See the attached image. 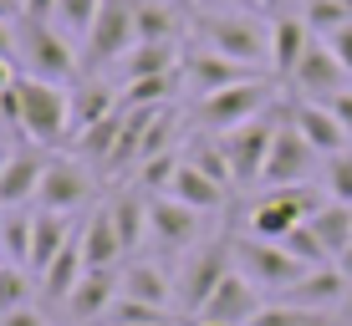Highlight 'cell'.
Here are the masks:
<instances>
[{"instance_id":"obj_38","label":"cell","mask_w":352,"mask_h":326,"mask_svg":"<svg viewBox=\"0 0 352 326\" xmlns=\"http://www.w3.org/2000/svg\"><path fill=\"white\" fill-rule=\"evenodd\" d=\"M322 189H327V199L332 204H347L352 209V148L347 153H337V159H322Z\"/></svg>"},{"instance_id":"obj_44","label":"cell","mask_w":352,"mask_h":326,"mask_svg":"<svg viewBox=\"0 0 352 326\" xmlns=\"http://www.w3.org/2000/svg\"><path fill=\"white\" fill-rule=\"evenodd\" d=\"M0 326H46V316L31 311V306H21V311H10V316H0Z\"/></svg>"},{"instance_id":"obj_35","label":"cell","mask_w":352,"mask_h":326,"mask_svg":"<svg viewBox=\"0 0 352 326\" xmlns=\"http://www.w3.org/2000/svg\"><path fill=\"white\" fill-rule=\"evenodd\" d=\"M276 245H281L286 255H296L307 270H317V265H332V255H327V245L317 240V229H311V224H296L286 240H276Z\"/></svg>"},{"instance_id":"obj_16","label":"cell","mask_w":352,"mask_h":326,"mask_svg":"<svg viewBox=\"0 0 352 326\" xmlns=\"http://www.w3.org/2000/svg\"><path fill=\"white\" fill-rule=\"evenodd\" d=\"M347 286H352V281L342 275V265L332 260V265L307 270L281 301H286V306H307V311H332V306H342V301H347Z\"/></svg>"},{"instance_id":"obj_54","label":"cell","mask_w":352,"mask_h":326,"mask_svg":"<svg viewBox=\"0 0 352 326\" xmlns=\"http://www.w3.org/2000/svg\"><path fill=\"white\" fill-rule=\"evenodd\" d=\"M0 163H6V153H0Z\"/></svg>"},{"instance_id":"obj_50","label":"cell","mask_w":352,"mask_h":326,"mask_svg":"<svg viewBox=\"0 0 352 326\" xmlns=\"http://www.w3.org/2000/svg\"><path fill=\"white\" fill-rule=\"evenodd\" d=\"M337 265H342V275H347V281H352V245L342 250V255H337Z\"/></svg>"},{"instance_id":"obj_10","label":"cell","mask_w":352,"mask_h":326,"mask_svg":"<svg viewBox=\"0 0 352 326\" xmlns=\"http://www.w3.org/2000/svg\"><path fill=\"white\" fill-rule=\"evenodd\" d=\"M265 311V296L256 281H245L240 270H230L220 281V291L210 296V306L199 311V321H214V326H250Z\"/></svg>"},{"instance_id":"obj_46","label":"cell","mask_w":352,"mask_h":326,"mask_svg":"<svg viewBox=\"0 0 352 326\" xmlns=\"http://www.w3.org/2000/svg\"><path fill=\"white\" fill-rule=\"evenodd\" d=\"M0 56H6V62L16 56V26H10L6 16H0Z\"/></svg>"},{"instance_id":"obj_24","label":"cell","mask_w":352,"mask_h":326,"mask_svg":"<svg viewBox=\"0 0 352 326\" xmlns=\"http://www.w3.org/2000/svg\"><path fill=\"white\" fill-rule=\"evenodd\" d=\"M168 194L184 204V209H194V214H210V209H220V204H225V189L214 184V178H204L194 163H179V174H174V184H168Z\"/></svg>"},{"instance_id":"obj_12","label":"cell","mask_w":352,"mask_h":326,"mask_svg":"<svg viewBox=\"0 0 352 326\" xmlns=\"http://www.w3.org/2000/svg\"><path fill=\"white\" fill-rule=\"evenodd\" d=\"M291 82H296L301 102H332L337 92H347V67L332 56L327 41H311V51L301 56V67H296Z\"/></svg>"},{"instance_id":"obj_25","label":"cell","mask_w":352,"mask_h":326,"mask_svg":"<svg viewBox=\"0 0 352 326\" xmlns=\"http://www.w3.org/2000/svg\"><path fill=\"white\" fill-rule=\"evenodd\" d=\"M77 235V229L67 224V214H52V209H41L36 214V235H31V270H46L56 255L67 250V240Z\"/></svg>"},{"instance_id":"obj_1","label":"cell","mask_w":352,"mask_h":326,"mask_svg":"<svg viewBox=\"0 0 352 326\" xmlns=\"http://www.w3.org/2000/svg\"><path fill=\"white\" fill-rule=\"evenodd\" d=\"M16 132L31 138L36 148H56L62 138H72V87L62 82H41V77H16Z\"/></svg>"},{"instance_id":"obj_30","label":"cell","mask_w":352,"mask_h":326,"mask_svg":"<svg viewBox=\"0 0 352 326\" xmlns=\"http://www.w3.org/2000/svg\"><path fill=\"white\" fill-rule=\"evenodd\" d=\"M311 229H317V240L327 245V255L337 260L352 245V209H347V204H327L317 220H311Z\"/></svg>"},{"instance_id":"obj_13","label":"cell","mask_w":352,"mask_h":326,"mask_svg":"<svg viewBox=\"0 0 352 326\" xmlns=\"http://www.w3.org/2000/svg\"><path fill=\"white\" fill-rule=\"evenodd\" d=\"M118 296H123L118 270H87V275H82V286H77V291H72V301H67L72 326H102Z\"/></svg>"},{"instance_id":"obj_21","label":"cell","mask_w":352,"mask_h":326,"mask_svg":"<svg viewBox=\"0 0 352 326\" xmlns=\"http://www.w3.org/2000/svg\"><path fill=\"white\" fill-rule=\"evenodd\" d=\"M250 77H256V67H240V62H230V56H214V51H194L189 56V82H194L199 97L240 87V82H250Z\"/></svg>"},{"instance_id":"obj_39","label":"cell","mask_w":352,"mask_h":326,"mask_svg":"<svg viewBox=\"0 0 352 326\" xmlns=\"http://www.w3.org/2000/svg\"><path fill=\"white\" fill-rule=\"evenodd\" d=\"M179 163H184L179 153H153V159H143V163H138V189H148V194H168Z\"/></svg>"},{"instance_id":"obj_51","label":"cell","mask_w":352,"mask_h":326,"mask_svg":"<svg viewBox=\"0 0 352 326\" xmlns=\"http://www.w3.org/2000/svg\"><path fill=\"white\" fill-rule=\"evenodd\" d=\"M16 10H21V0H0V16H6V21L16 16Z\"/></svg>"},{"instance_id":"obj_8","label":"cell","mask_w":352,"mask_h":326,"mask_svg":"<svg viewBox=\"0 0 352 326\" xmlns=\"http://www.w3.org/2000/svg\"><path fill=\"white\" fill-rule=\"evenodd\" d=\"M235 270V245L220 235L214 245L194 250V255H184V275H179V301H184V311H194L199 316L204 306H210V296L220 291V281Z\"/></svg>"},{"instance_id":"obj_37","label":"cell","mask_w":352,"mask_h":326,"mask_svg":"<svg viewBox=\"0 0 352 326\" xmlns=\"http://www.w3.org/2000/svg\"><path fill=\"white\" fill-rule=\"evenodd\" d=\"M102 326H174V321H168V311H159V306H143V301L118 296Z\"/></svg>"},{"instance_id":"obj_17","label":"cell","mask_w":352,"mask_h":326,"mask_svg":"<svg viewBox=\"0 0 352 326\" xmlns=\"http://www.w3.org/2000/svg\"><path fill=\"white\" fill-rule=\"evenodd\" d=\"M291 123L301 128V138H307L322 159H337V153H347V143H352L347 128L337 123V113L327 102H296L291 107Z\"/></svg>"},{"instance_id":"obj_33","label":"cell","mask_w":352,"mask_h":326,"mask_svg":"<svg viewBox=\"0 0 352 326\" xmlns=\"http://www.w3.org/2000/svg\"><path fill=\"white\" fill-rule=\"evenodd\" d=\"M250 326H337L332 311H307V306H286V301H265V311Z\"/></svg>"},{"instance_id":"obj_31","label":"cell","mask_w":352,"mask_h":326,"mask_svg":"<svg viewBox=\"0 0 352 326\" xmlns=\"http://www.w3.org/2000/svg\"><path fill=\"white\" fill-rule=\"evenodd\" d=\"M179 77L168 71V77H133L123 87V113H138V107H164L168 97H174Z\"/></svg>"},{"instance_id":"obj_22","label":"cell","mask_w":352,"mask_h":326,"mask_svg":"<svg viewBox=\"0 0 352 326\" xmlns=\"http://www.w3.org/2000/svg\"><path fill=\"white\" fill-rule=\"evenodd\" d=\"M118 286H123L128 301H143V306H159V311L174 306V286H168V275L159 270V265H148V260H128L123 270H118Z\"/></svg>"},{"instance_id":"obj_48","label":"cell","mask_w":352,"mask_h":326,"mask_svg":"<svg viewBox=\"0 0 352 326\" xmlns=\"http://www.w3.org/2000/svg\"><path fill=\"white\" fill-rule=\"evenodd\" d=\"M261 10H271V16H286V0H256Z\"/></svg>"},{"instance_id":"obj_5","label":"cell","mask_w":352,"mask_h":326,"mask_svg":"<svg viewBox=\"0 0 352 326\" xmlns=\"http://www.w3.org/2000/svg\"><path fill=\"white\" fill-rule=\"evenodd\" d=\"M265 107H276V87L265 77H250V82H240V87H225V92L199 97V123H204L210 138H225V132L245 128L250 117H261Z\"/></svg>"},{"instance_id":"obj_53","label":"cell","mask_w":352,"mask_h":326,"mask_svg":"<svg viewBox=\"0 0 352 326\" xmlns=\"http://www.w3.org/2000/svg\"><path fill=\"white\" fill-rule=\"evenodd\" d=\"M199 326H214V321H199Z\"/></svg>"},{"instance_id":"obj_14","label":"cell","mask_w":352,"mask_h":326,"mask_svg":"<svg viewBox=\"0 0 352 326\" xmlns=\"http://www.w3.org/2000/svg\"><path fill=\"white\" fill-rule=\"evenodd\" d=\"M41 178H46V159L36 148L6 153V163H0V209H21L26 199H36Z\"/></svg>"},{"instance_id":"obj_28","label":"cell","mask_w":352,"mask_h":326,"mask_svg":"<svg viewBox=\"0 0 352 326\" xmlns=\"http://www.w3.org/2000/svg\"><path fill=\"white\" fill-rule=\"evenodd\" d=\"M179 62V46L174 41H138L128 51V82L133 77H168Z\"/></svg>"},{"instance_id":"obj_43","label":"cell","mask_w":352,"mask_h":326,"mask_svg":"<svg viewBox=\"0 0 352 326\" xmlns=\"http://www.w3.org/2000/svg\"><path fill=\"white\" fill-rule=\"evenodd\" d=\"M21 16L26 21H56V0H21Z\"/></svg>"},{"instance_id":"obj_20","label":"cell","mask_w":352,"mask_h":326,"mask_svg":"<svg viewBox=\"0 0 352 326\" xmlns=\"http://www.w3.org/2000/svg\"><path fill=\"white\" fill-rule=\"evenodd\" d=\"M82 255H87V270H118V260L128 255L107 209H92L87 214V224H82Z\"/></svg>"},{"instance_id":"obj_7","label":"cell","mask_w":352,"mask_h":326,"mask_svg":"<svg viewBox=\"0 0 352 326\" xmlns=\"http://www.w3.org/2000/svg\"><path fill=\"white\" fill-rule=\"evenodd\" d=\"M138 46V0H102L97 26L82 41V62L107 67V62H128V51Z\"/></svg>"},{"instance_id":"obj_40","label":"cell","mask_w":352,"mask_h":326,"mask_svg":"<svg viewBox=\"0 0 352 326\" xmlns=\"http://www.w3.org/2000/svg\"><path fill=\"white\" fill-rule=\"evenodd\" d=\"M352 21V10L342 5V0H307V26H311V36H332V31H342Z\"/></svg>"},{"instance_id":"obj_41","label":"cell","mask_w":352,"mask_h":326,"mask_svg":"<svg viewBox=\"0 0 352 326\" xmlns=\"http://www.w3.org/2000/svg\"><path fill=\"white\" fill-rule=\"evenodd\" d=\"M31 301V281H26V265H0V316L21 311Z\"/></svg>"},{"instance_id":"obj_42","label":"cell","mask_w":352,"mask_h":326,"mask_svg":"<svg viewBox=\"0 0 352 326\" xmlns=\"http://www.w3.org/2000/svg\"><path fill=\"white\" fill-rule=\"evenodd\" d=\"M327 46H332V56L347 67V77H352V21H347L342 31H332V36H327Z\"/></svg>"},{"instance_id":"obj_23","label":"cell","mask_w":352,"mask_h":326,"mask_svg":"<svg viewBox=\"0 0 352 326\" xmlns=\"http://www.w3.org/2000/svg\"><path fill=\"white\" fill-rule=\"evenodd\" d=\"M118 113H123V97H113V87H102L92 77L72 87V138L87 132L92 123H102V117H118Z\"/></svg>"},{"instance_id":"obj_15","label":"cell","mask_w":352,"mask_h":326,"mask_svg":"<svg viewBox=\"0 0 352 326\" xmlns=\"http://www.w3.org/2000/svg\"><path fill=\"white\" fill-rule=\"evenodd\" d=\"M194 229H199V214L184 209L174 194H153L148 199V240H159L164 250H189Z\"/></svg>"},{"instance_id":"obj_52","label":"cell","mask_w":352,"mask_h":326,"mask_svg":"<svg viewBox=\"0 0 352 326\" xmlns=\"http://www.w3.org/2000/svg\"><path fill=\"white\" fill-rule=\"evenodd\" d=\"M342 5H347V10H352V0H342Z\"/></svg>"},{"instance_id":"obj_19","label":"cell","mask_w":352,"mask_h":326,"mask_svg":"<svg viewBox=\"0 0 352 326\" xmlns=\"http://www.w3.org/2000/svg\"><path fill=\"white\" fill-rule=\"evenodd\" d=\"M82 275H87V255H82V229H77V235L67 240V250L41 270V301H52V306L62 301V306H67L72 291L82 286Z\"/></svg>"},{"instance_id":"obj_32","label":"cell","mask_w":352,"mask_h":326,"mask_svg":"<svg viewBox=\"0 0 352 326\" xmlns=\"http://www.w3.org/2000/svg\"><path fill=\"white\" fill-rule=\"evenodd\" d=\"M174 0H138V41H174Z\"/></svg>"},{"instance_id":"obj_49","label":"cell","mask_w":352,"mask_h":326,"mask_svg":"<svg viewBox=\"0 0 352 326\" xmlns=\"http://www.w3.org/2000/svg\"><path fill=\"white\" fill-rule=\"evenodd\" d=\"M337 311H342V316H337V321H342V326H352V286H347V301H342V306H337Z\"/></svg>"},{"instance_id":"obj_45","label":"cell","mask_w":352,"mask_h":326,"mask_svg":"<svg viewBox=\"0 0 352 326\" xmlns=\"http://www.w3.org/2000/svg\"><path fill=\"white\" fill-rule=\"evenodd\" d=\"M327 107L337 113V123H342V128H347V138H352V92H337V97L327 102Z\"/></svg>"},{"instance_id":"obj_55","label":"cell","mask_w":352,"mask_h":326,"mask_svg":"<svg viewBox=\"0 0 352 326\" xmlns=\"http://www.w3.org/2000/svg\"><path fill=\"white\" fill-rule=\"evenodd\" d=\"M174 5H179V0H174ZM184 5H189V0H184Z\"/></svg>"},{"instance_id":"obj_27","label":"cell","mask_w":352,"mask_h":326,"mask_svg":"<svg viewBox=\"0 0 352 326\" xmlns=\"http://www.w3.org/2000/svg\"><path fill=\"white\" fill-rule=\"evenodd\" d=\"M31 235H36V214L0 209V255H6V265H31Z\"/></svg>"},{"instance_id":"obj_6","label":"cell","mask_w":352,"mask_h":326,"mask_svg":"<svg viewBox=\"0 0 352 326\" xmlns=\"http://www.w3.org/2000/svg\"><path fill=\"white\" fill-rule=\"evenodd\" d=\"M235 270L245 275V281H256V286H261V296H276V301H281L291 286L307 275V265H301L296 255H286L276 240L240 235V240H235Z\"/></svg>"},{"instance_id":"obj_2","label":"cell","mask_w":352,"mask_h":326,"mask_svg":"<svg viewBox=\"0 0 352 326\" xmlns=\"http://www.w3.org/2000/svg\"><path fill=\"white\" fill-rule=\"evenodd\" d=\"M194 36H199V51L230 56L240 67L271 62V26H261L256 16H240V10H204V16H194Z\"/></svg>"},{"instance_id":"obj_34","label":"cell","mask_w":352,"mask_h":326,"mask_svg":"<svg viewBox=\"0 0 352 326\" xmlns=\"http://www.w3.org/2000/svg\"><path fill=\"white\" fill-rule=\"evenodd\" d=\"M97 10H102V0H56V26L72 41H87L92 26H97Z\"/></svg>"},{"instance_id":"obj_18","label":"cell","mask_w":352,"mask_h":326,"mask_svg":"<svg viewBox=\"0 0 352 326\" xmlns=\"http://www.w3.org/2000/svg\"><path fill=\"white\" fill-rule=\"evenodd\" d=\"M311 26H307V16H276L271 21V67H276V77H296V67H301V56L311 51Z\"/></svg>"},{"instance_id":"obj_9","label":"cell","mask_w":352,"mask_h":326,"mask_svg":"<svg viewBox=\"0 0 352 326\" xmlns=\"http://www.w3.org/2000/svg\"><path fill=\"white\" fill-rule=\"evenodd\" d=\"M322 153L311 148L307 138H301V128L281 123V132H276V143H271V159H265V174H261V184L265 189H286V184H311V168H317Z\"/></svg>"},{"instance_id":"obj_47","label":"cell","mask_w":352,"mask_h":326,"mask_svg":"<svg viewBox=\"0 0 352 326\" xmlns=\"http://www.w3.org/2000/svg\"><path fill=\"white\" fill-rule=\"evenodd\" d=\"M16 77H21V71H10V62H6V56H0V92H6L10 82H16Z\"/></svg>"},{"instance_id":"obj_3","label":"cell","mask_w":352,"mask_h":326,"mask_svg":"<svg viewBox=\"0 0 352 326\" xmlns=\"http://www.w3.org/2000/svg\"><path fill=\"white\" fill-rule=\"evenodd\" d=\"M16 56H21V67H26V77L62 82V87L82 71L77 41H72L56 21H26V16H21V26H16Z\"/></svg>"},{"instance_id":"obj_29","label":"cell","mask_w":352,"mask_h":326,"mask_svg":"<svg viewBox=\"0 0 352 326\" xmlns=\"http://www.w3.org/2000/svg\"><path fill=\"white\" fill-rule=\"evenodd\" d=\"M118 138H123V113H118V117H102V123H92L87 132H77V138H72V143H77V153H82V159H97V163H113V153H118Z\"/></svg>"},{"instance_id":"obj_26","label":"cell","mask_w":352,"mask_h":326,"mask_svg":"<svg viewBox=\"0 0 352 326\" xmlns=\"http://www.w3.org/2000/svg\"><path fill=\"white\" fill-rule=\"evenodd\" d=\"M107 214H113V224H118L123 250L133 255V250L143 245V235H148V199H143V189H133V194L113 199V204H107Z\"/></svg>"},{"instance_id":"obj_4","label":"cell","mask_w":352,"mask_h":326,"mask_svg":"<svg viewBox=\"0 0 352 326\" xmlns=\"http://www.w3.org/2000/svg\"><path fill=\"white\" fill-rule=\"evenodd\" d=\"M286 117H291V107L276 102V107H265L261 117H250L245 128H235V132L220 138L225 159H230V168H235V184H261L265 159H271V143H276V132H281Z\"/></svg>"},{"instance_id":"obj_11","label":"cell","mask_w":352,"mask_h":326,"mask_svg":"<svg viewBox=\"0 0 352 326\" xmlns=\"http://www.w3.org/2000/svg\"><path fill=\"white\" fill-rule=\"evenodd\" d=\"M92 199V174L77 159H46V178H41V194L36 204L52 214H72Z\"/></svg>"},{"instance_id":"obj_36","label":"cell","mask_w":352,"mask_h":326,"mask_svg":"<svg viewBox=\"0 0 352 326\" xmlns=\"http://www.w3.org/2000/svg\"><path fill=\"white\" fill-rule=\"evenodd\" d=\"M184 163H194V168H199L204 178H214L220 189H230V184H235V168H230V159H225V143H220V138L199 143V148H194Z\"/></svg>"}]
</instances>
